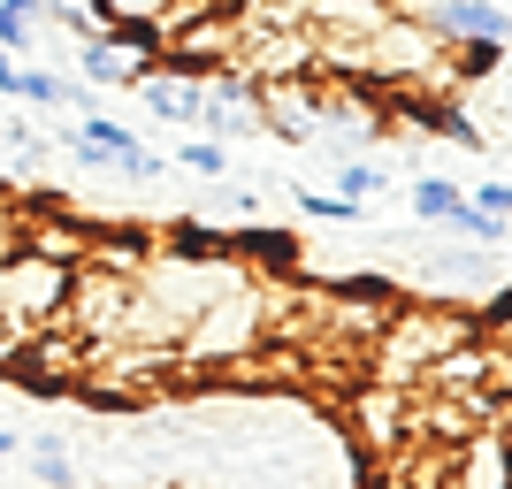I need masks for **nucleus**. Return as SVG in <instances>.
I'll return each instance as SVG.
<instances>
[{
    "label": "nucleus",
    "mask_w": 512,
    "mask_h": 489,
    "mask_svg": "<svg viewBox=\"0 0 512 489\" xmlns=\"http://www.w3.org/2000/svg\"><path fill=\"white\" fill-rule=\"evenodd\" d=\"M467 337H482V314L459 306V298H390L383 329H375V344H367V360H360V383L421 390V375Z\"/></svg>",
    "instance_id": "nucleus-1"
},
{
    "label": "nucleus",
    "mask_w": 512,
    "mask_h": 489,
    "mask_svg": "<svg viewBox=\"0 0 512 489\" xmlns=\"http://www.w3.org/2000/svg\"><path fill=\"white\" fill-rule=\"evenodd\" d=\"M260 344H268V283L253 268H237L230 283H214L199 298V314L184 321V337H176V375L184 383H214L222 367L253 360Z\"/></svg>",
    "instance_id": "nucleus-2"
},
{
    "label": "nucleus",
    "mask_w": 512,
    "mask_h": 489,
    "mask_svg": "<svg viewBox=\"0 0 512 489\" xmlns=\"http://www.w3.org/2000/svg\"><path fill=\"white\" fill-rule=\"evenodd\" d=\"M77 390L92 405H161L169 390H184L169 344H85V367H77Z\"/></svg>",
    "instance_id": "nucleus-3"
},
{
    "label": "nucleus",
    "mask_w": 512,
    "mask_h": 489,
    "mask_svg": "<svg viewBox=\"0 0 512 489\" xmlns=\"http://www.w3.org/2000/svg\"><path fill=\"white\" fill-rule=\"evenodd\" d=\"M62 306H69V268L62 260L31 253V245H16V253L0 260V321H8V329H23V337L62 329Z\"/></svg>",
    "instance_id": "nucleus-4"
},
{
    "label": "nucleus",
    "mask_w": 512,
    "mask_h": 489,
    "mask_svg": "<svg viewBox=\"0 0 512 489\" xmlns=\"http://www.w3.org/2000/svg\"><path fill=\"white\" fill-rule=\"evenodd\" d=\"M146 69H161V31L153 23H107L77 46V85H138Z\"/></svg>",
    "instance_id": "nucleus-5"
},
{
    "label": "nucleus",
    "mask_w": 512,
    "mask_h": 489,
    "mask_svg": "<svg viewBox=\"0 0 512 489\" xmlns=\"http://www.w3.org/2000/svg\"><path fill=\"white\" fill-rule=\"evenodd\" d=\"M344 413H352V436H360L367 467H375L383 451H398V444L413 436V421H421V390H398V383H352Z\"/></svg>",
    "instance_id": "nucleus-6"
},
{
    "label": "nucleus",
    "mask_w": 512,
    "mask_h": 489,
    "mask_svg": "<svg viewBox=\"0 0 512 489\" xmlns=\"http://www.w3.org/2000/svg\"><path fill=\"white\" fill-rule=\"evenodd\" d=\"M260 92V130L283 146H314L321 138V77H283V85H253Z\"/></svg>",
    "instance_id": "nucleus-7"
},
{
    "label": "nucleus",
    "mask_w": 512,
    "mask_h": 489,
    "mask_svg": "<svg viewBox=\"0 0 512 489\" xmlns=\"http://www.w3.org/2000/svg\"><path fill=\"white\" fill-rule=\"evenodd\" d=\"M237 77L253 85H283V77H314V31H253L237 46Z\"/></svg>",
    "instance_id": "nucleus-8"
},
{
    "label": "nucleus",
    "mask_w": 512,
    "mask_h": 489,
    "mask_svg": "<svg viewBox=\"0 0 512 489\" xmlns=\"http://www.w3.org/2000/svg\"><path fill=\"white\" fill-rule=\"evenodd\" d=\"M138 100L153 107V123H169V130H199V100H207V85H199L192 69H146L138 77Z\"/></svg>",
    "instance_id": "nucleus-9"
},
{
    "label": "nucleus",
    "mask_w": 512,
    "mask_h": 489,
    "mask_svg": "<svg viewBox=\"0 0 512 489\" xmlns=\"http://www.w3.org/2000/svg\"><path fill=\"white\" fill-rule=\"evenodd\" d=\"M421 23H428L444 46L505 39V0H421Z\"/></svg>",
    "instance_id": "nucleus-10"
},
{
    "label": "nucleus",
    "mask_w": 512,
    "mask_h": 489,
    "mask_svg": "<svg viewBox=\"0 0 512 489\" xmlns=\"http://www.w3.org/2000/svg\"><path fill=\"white\" fill-rule=\"evenodd\" d=\"M436 489H505V428H474L467 444H451V467Z\"/></svg>",
    "instance_id": "nucleus-11"
},
{
    "label": "nucleus",
    "mask_w": 512,
    "mask_h": 489,
    "mask_svg": "<svg viewBox=\"0 0 512 489\" xmlns=\"http://www.w3.org/2000/svg\"><path fill=\"white\" fill-rule=\"evenodd\" d=\"M16 367L31 375L39 390H77V367H85V344L69 337V329H39V337L16 352Z\"/></svg>",
    "instance_id": "nucleus-12"
},
{
    "label": "nucleus",
    "mask_w": 512,
    "mask_h": 489,
    "mask_svg": "<svg viewBox=\"0 0 512 489\" xmlns=\"http://www.w3.org/2000/svg\"><path fill=\"white\" fill-rule=\"evenodd\" d=\"M16 451H23V467H31V482H39V489H85L62 436H31V444H16Z\"/></svg>",
    "instance_id": "nucleus-13"
},
{
    "label": "nucleus",
    "mask_w": 512,
    "mask_h": 489,
    "mask_svg": "<svg viewBox=\"0 0 512 489\" xmlns=\"http://www.w3.org/2000/svg\"><path fill=\"white\" fill-rule=\"evenodd\" d=\"M413 214H421V222H459V184H451V176H421V184H413Z\"/></svg>",
    "instance_id": "nucleus-14"
},
{
    "label": "nucleus",
    "mask_w": 512,
    "mask_h": 489,
    "mask_svg": "<svg viewBox=\"0 0 512 489\" xmlns=\"http://www.w3.org/2000/svg\"><path fill=\"white\" fill-rule=\"evenodd\" d=\"M176 169H192V176H230V146H214V138H176Z\"/></svg>",
    "instance_id": "nucleus-15"
},
{
    "label": "nucleus",
    "mask_w": 512,
    "mask_h": 489,
    "mask_svg": "<svg viewBox=\"0 0 512 489\" xmlns=\"http://www.w3.org/2000/svg\"><path fill=\"white\" fill-rule=\"evenodd\" d=\"M92 8V23H161V8H169V0H85Z\"/></svg>",
    "instance_id": "nucleus-16"
},
{
    "label": "nucleus",
    "mask_w": 512,
    "mask_h": 489,
    "mask_svg": "<svg viewBox=\"0 0 512 489\" xmlns=\"http://www.w3.org/2000/svg\"><path fill=\"white\" fill-rule=\"evenodd\" d=\"M375 192H383V169L352 153V161H344V169H337V199H352V207H360V199H375Z\"/></svg>",
    "instance_id": "nucleus-17"
},
{
    "label": "nucleus",
    "mask_w": 512,
    "mask_h": 489,
    "mask_svg": "<svg viewBox=\"0 0 512 489\" xmlns=\"http://www.w3.org/2000/svg\"><path fill=\"white\" fill-rule=\"evenodd\" d=\"M115 176H123V184H161V176H169V161H161V153H146V146H130L123 161H115Z\"/></svg>",
    "instance_id": "nucleus-18"
},
{
    "label": "nucleus",
    "mask_w": 512,
    "mask_h": 489,
    "mask_svg": "<svg viewBox=\"0 0 512 489\" xmlns=\"http://www.w3.org/2000/svg\"><path fill=\"white\" fill-rule=\"evenodd\" d=\"M16 69H23V62L8 54V46H0V92H8V100H16Z\"/></svg>",
    "instance_id": "nucleus-19"
}]
</instances>
